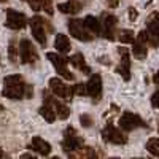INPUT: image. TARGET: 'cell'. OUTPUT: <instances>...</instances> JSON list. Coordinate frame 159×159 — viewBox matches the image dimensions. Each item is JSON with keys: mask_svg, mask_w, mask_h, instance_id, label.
<instances>
[{"mask_svg": "<svg viewBox=\"0 0 159 159\" xmlns=\"http://www.w3.org/2000/svg\"><path fill=\"white\" fill-rule=\"evenodd\" d=\"M3 97L11 100H19V99H32L34 96V88L32 84L25 83L21 75H8L3 78Z\"/></svg>", "mask_w": 159, "mask_h": 159, "instance_id": "cell-1", "label": "cell"}, {"mask_svg": "<svg viewBox=\"0 0 159 159\" xmlns=\"http://www.w3.org/2000/svg\"><path fill=\"white\" fill-rule=\"evenodd\" d=\"M45 27H48V30L52 32V25L48 24L43 18H40V16L30 18V29H32L34 38H35L42 46L46 45V29H45Z\"/></svg>", "mask_w": 159, "mask_h": 159, "instance_id": "cell-2", "label": "cell"}, {"mask_svg": "<svg viewBox=\"0 0 159 159\" xmlns=\"http://www.w3.org/2000/svg\"><path fill=\"white\" fill-rule=\"evenodd\" d=\"M67 27H69V32L72 34V37H75L80 42H91L94 38V34H91L88 30V27L84 25V21H81V19H76V18L70 19Z\"/></svg>", "mask_w": 159, "mask_h": 159, "instance_id": "cell-3", "label": "cell"}, {"mask_svg": "<svg viewBox=\"0 0 159 159\" xmlns=\"http://www.w3.org/2000/svg\"><path fill=\"white\" fill-rule=\"evenodd\" d=\"M49 89H51V92L56 97H59L62 100H70L73 97V94H75V88L65 84L62 80H59L56 76L49 78Z\"/></svg>", "mask_w": 159, "mask_h": 159, "instance_id": "cell-4", "label": "cell"}, {"mask_svg": "<svg viewBox=\"0 0 159 159\" xmlns=\"http://www.w3.org/2000/svg\"><path fill=\"white\" fill-rule=\"evenodd\" d=\"M61 145H62V150L69 154V153L76 151L78 148H81L83 139L76 135V130L73 127H67V129H65V137H64Z\"/></svg>", "mask_w": 159, "mask_h": 159, "instance_id": "cell-5", "label": "cell"}, {"mask_svg": "<svg viewBox=\"0 0 159 159\" xmlns=\"http://www.w3.org/2000/svg\"><path fill=\"white\" fill-rule=\"evenodd\" d=\"M19 57H21V62L29 64V65H34L38 61L37 49L30 43V40L24 38V40H21V42H19Z\"/></svg>", "mask_w": 159, "mask_h": 159, "instance_id": "cell-6", "label": "cell"}, {"mask_svg": "<svg viewBox=\"0 0 159 159\" xmlns=\"http://www.w3.org/2000/svg\"><path fill=\"white\" fill-rule=\"evenodd\" d=\"M119 126H121V129L126 130V132H130V130H134L137 127H147L145 121L139 115L130 113V111H124L121 115V118H119Z\"/></svg>", "mask_w": 159, "mask_h": 159, "instance_id": "cell-7", "label": "cell"}, {"mask_svg": "<svg viewBox=\"0 0 159 159\" xmlns=\"http://www.w3.org/2000/svg\"><path fill=\"white\" fill-rule=\"evenodd\" d=\"M102 137H103L105 142H110V143H115V145L127 143V135L124 134V132H121L119 129H116L111 123H107V126L103 127Z\"/></svg>", "mask_w": 159, "mask_h": 159, "instance_id": "cell-8", "label": "cell"}, {"mask_svg": "<svg viewBox=\"0 0 159 159\" xmlns=\"http://www.w3.org/2000/svg\"><path fill=\"white\" fill-rule=\"evenodd\" d=\"M5 25L8 29H13V30H21L27 25V18L22 13L16 11V10H11L8 8L7 10V18H5Z\"/></svg>", "mask_w": 159, "mask_h": 159, "instance_id": "cell-9", "label": "cell"}, {"mask_svg": "<svg viewBox=\"0 0 159 159\" xmlns=\"http://www.w3.org/2000/svg\"><path fill=\"white\" fill-rule=\"evenodd\" d=\"M46 57L49 59V62H51L52 65H54L56 72H57L62 78L69 80V81H73L75 76H73V75L69 72V69H67V59L62 57V56H59V54H56V52H48Z\"/></svg>", "mask_w": 159, "mask_h": 159, "instance_id": "cell-10", "label": "cell"}, {"mask_svg": "<svg viewBox=\"0 0 159 159\" xmlns=\"http://www.w3.org/2000/svg\"><path fill=\"white\" fill-rule=\"evenodd\" d=\"M116 25H118V19L115 15H110V13H103L102 15V32L103 37L107 40H115L116 38Z\"/></svg>", "mask_w": 159, "mask_h": 159, "instance_id": "cell-11", "label": "cell"}, {"mask_svg": "<svg viewBox=\"0 0 159 159\" xmlns=\"http://www.w3.org/2000/svg\"><path fill=\"white\" fill-rule=\"evenodd\" d=\"M43 100H45V103L51 105V107L54 108V111L57 113V118H61V119H67V118L70 116V110H69V107H67V105H64L62 102H59V100L54 97V94L51 96L48 91H45V92H43Z\"/></svg>", "mask_w": 159, "mask_h": 159, "instance_id": "cell-12", "label": "cell"}, {"mask_svg": "<svg viewBox=\"0 0 159 159\" xmlns=\"http://www.w3.org/2000/svg\"><path fill=\"white\" fill-rule=\"evenodd\" d=\"M119 54H121V62H119V67H118V73L123 76L124 81H129L130 80V56H129V51L121 46L118 49Z\"/></svg>", "mask_w": 159, "mask_h": 159, "instance_id": "cell-13", "label": "cell"}, {"mask_svg": "<svg viewBox=\"0 0 159 159\" xmlns=\"http://www.w3.org/2000/svg\"><path fill=\"white\" fill-rule=\"evenodd\" d=\"M86 88H88V94L94 99V102H99L100 97H102V78L100 75H91L89 81L86 83Z\"/></svg>", "mask_w": 159, "mask_h": 159, "instance_id": "cell-14", "label": "cell"}, {"mask_svg": "<svg viewBox=\"0 0 159 159\" xmlns=\"http://www.w3.org/2000/svg\"><path fill=\"white\" fill-rule=\"evenodd\" d=\"M57 10L64 15H76L83 10V5L78 2V0H67L64 3H59L57 5Z\"/></svg>", "mask_w": 159, "mask_h": 159, "instance_id": "cell-15", "label": "cell"}, {"mask_svg": "<svg viewBox=\"0 0 159 159\" xmlns=\"http://www.w3.org/2000/svg\"><path fill=\"white\" fill-rule=\"evenodd\" d=\"M30 8L34 11H40V10H43L46 15H52L54 13V7H52V2L51 0H27Z\"/></svg>", "mask_w": 159, "mask_h": 159, "instance_id": "cell-16", "label": "cell"}, {"mask_svg": "<svg viewBox=\"0 0 159 159\" xmlns=\"http://www.w3.org/2000/svg\"><path fill=\"white\" fill-rule=\"evenodd\" d=\"M30 145H32V150L37 151L38 154H42V156H48L51 153V145L46 140H43L42 137H34Z\"/></svg>", "mask_w": 159, "mask_h": 159, "instance_id": "cell-17", "label": "cell"}, {"mask_svg": "<svg viewBox=\"0 0 159 159\" xmlns=\"http://www.w3.org/2000/svg\"><path fill=\"white\" fill-rule=\"evenodd\" d=\"M54 48H56V51L62 52V54H67V52L70 51V48H72L69 37L65 34H57L56 40H54Z\"/></svg>", "mask_w": 159, "mask_h": 159, "instance_id": "cell-18", "label": "cell"}, {"mask_svg": "<svg viewBox=\"0 0 159 159\" xmlns=\"http://www.w3.org/2000/svg\"><path fill=\"white\" fill-rule=\"evenodd\" d=\"M69 61H70V64L73 65V67H76L78 70H81L83 73H91V69H89V65L86 64L84 56L81 54V52H76V54H73Z\"/></svg>", "mask_w": 159, "mask_h": 159, "instance_id": "cell-19", "label": "cell"}, {"mask_svg": "<svg viewBox=\"0 0 159 159\" xmlns=\"http://www.w3.org/2000/svg\"><path fill=\"white\" fill-rule=\"evenodd\" d=\"M84 25L88 27V30L91 34H94V35H97V34L102 32V21H99L97 18H94L92 15H88L84 18Z\"/></svg>", "mask_w": 159, "mask_h": 159, "instance_id": "cell-20", "label": "cell"}, {"mask_svg": "<svg viewBox=\"0 0 159 159\" xmlns=\"http://www.w3.org/2000/svg\"><path fill=\"white\" fill-rule=\"evenodd\" d=\"M132 54H134L135 59L143 61L145 57H147V54H148L147 45L142 43V42H139V40H137V42H134V43H132Z\"/></svg>", "mask_w": 159, "mask_h": 159, "instance_id": "cell-21", "label": "cell"}, {"mask_svg": "<svg viewBox=\"0 0 159 159\" xmlns=\"http://www.w3.org/2000/svg\"><path fill=\"white\" fill-rule=\"evenodd\" d=\"M38 113H40V116H43V119H45L46 123H52L56 119V116H57V113L54 111V108H52L51 105H48V103L42 105L40 110H38Z\"/></svg>", "mask_w": 159, "mask_h": 159, "instance_id": "cell-22", "label": "cell"}, {"mask_svg": "<svg viewBox=\"0 0 159 159\" xmlns=\"http://www.w3.org/2000/svg\"><path fill=\"white\" fill-rule=\"evenodd\" d=\"M70 157H96V151L94 148L91 147H83V148H78L76 153H69Z\"/></svg>", "mask_w": 159, "mask_h": 159, "instance_id": "cell-23", "label": "cell"}, {"mask_svg": "<svg viewBox=\"0 0 159 159\" xmlns=\"http://www.w3.org/2000/svg\"><path fill=\"white\" fill-rule=\"evenodd\" d=\"M147 27H148V30H150L151 34L159 35V13H153V15L148 18Z\"/></svg>", "mask_w": 159, "mask_h": 159, "instance_id": "cell-24", "label": "cell"}, {"mask_svg": "<svg viewBox=\"0 0 159 159\" xmlns=\"http://www.w3.org/2000/svg\"><path fill=\"white\" fill-rule=\"evenodd\" d=\"M8 57H10L11 64H18V43H16V40H11V42H10Z\"/></svg>", "mask_w": 159, "mask_h": 159, "instance_id": "cell-25", "label": "cell"}, {"mask_svg": "<svg viewBox=\"0 0 159 159\" xmlns=\"http://www.w3.org/2000/svg\"><path fill=\"white\" fill-rule=\"evenodd\" d=\"M119 42L121 43H134L135 42V38H134V32L132 30H129V29H123L121 32H119Z\"/></svg>", "mask_w": 159, "mask_h": 159, "instance_id": "cell-26", "label": "cell"}, {"mask_svg": "<svg viewBox=\"0 0 159 159\" xmlns=\"http://www.w3.org/2000/svg\"><path fill=\"white\" fill-rule=\"evenodd\" d=\"M147 150H148L150 154L159 157V139H156V137L154 139H150L147 142Z\"/></svg>", "mask_w": 159, "mask_h": 159, "instance_id": "cell-27", "label": "cell"}, {"mask_svg": "<svg viewBox=\"0 0 159 159\" xmlns=\"http://www.w3.org/2000/svg\"><path fill=\"white\" fill-rule=\"evenodd\" d=\"M80 123H81V126H83V127H86V129H88V127H91V126H92V118H91L89 115H86V113H84V115L80 116Z\"/></svg>", "mask_w": 159, "mask_h": 159, "instance_id": "cell-28", "label": "cell"}, {"mask_svg": "<svg viewBox=\"0 0 159 159\" xmlns=\"http://www.w3.org/2000/svg\"><path fill=\"white\" fill-rule=\"evenodd\" d=\"M75 88V94H78V96H84V94H88V88H86V84H76V86H73Z\"/></svg>", "mask_w": 159, "mask_h": 159, "instance_id": "cell-29", "label": "cell"}, {"mask_svg": "<svg viewBox=\"0 0 159 159\" xmlns=\"http://www.w3.org/2000/svg\"><path fill=\"white\" fill-rule=\"evenodd\" d=\"M151 105H153L154 108L159 110V91H156L154 94L151 96Z\"/></svg>", "mask_w": 159, "mask_h": 159, "instance_id": "cell-30", "label": "cell"}, {"mask_svg": "<svg viewBox=\"0 0 159 159\" xmlns=\"http://www.w3.org/2000/svg\"><path fill=\"white\" fill-rule=\"evenodd\" d=\"M137 18H139V13H137V10L130 7V8H129V19H130V21H135Z\"/></svg>", "mask_w": 159, "mask_h": 159, "instance_id": "cell-31", "label": "cell"}, {"mask_svg": "<svg viewBox=\"0 0 159 159\" xmlns=\"http://www.w3.org/2000/svg\"><path fill=\"white\" fill-rule=\"evenodd\" d=\"M105 2H107L108 8H116L118 3H119V0H105Z\"/></svg>", "mask_w": 159, "mask_h": 159, "instance_id": "cell-32", "label": "cell"}, {"mask_svg": "<svg viewBox=\"0 0 159 159\" xmlns=\"http://www.w3.org/2000/svg\"><path fill=\"white\" fill-rule=\"evenodd\" d=\"M153 80H154V83H156V84L159 86V70H157V72L154 73V76H153Z\"/></svg>", "mask_w": 159, "mask_h": 159, "instance_id": "cell-33", "label": "cell"}, {"mask_svg": "<svg viewBox=\"0 0 159 159\" xmlns=\"http://www.w3.org/2000/svg\"><path fill=\"white\" fill-rule=\"evenodd\" d=\"M21 157H34V154H32V153H24Z\"/></svg>", "mask_w": 159, "mask_h": 159, "instance_id": "cell-34", "label": "cell"}, {"mask_svg": "<svg viewBox=\"0 0 159 159\" xmlns=\"http://www.w3.org/2000/svg\"><path fill=\"white\" fill-rule=\"evenodd\" d=\"M0 157H3V151L2 150H0Z\"/></svg>", "mask_w": 159, "mask_h": 159, "instance_id": "cell-35", "label": "cell"}, {"mask_svg": "<svg viewBox=\"0 0 159 159\" xmlns=\"http://www.w3.org/2000/svg\"><path fill=\"white\" fill-rule=\"evenodd\" d=\"M2 2H7V0H2Z\"/></svg>", "mask_w": 159, "mask_h": 159, "instance_id": "cell-36", "label": "cell"}, {"mask_svg": "<svg viewBox=\"0 0 159 159\" xmlns=\"http://www.w3.org/2000/svg\"><path fill=\"white\" fill-rule=\"evenodd\" d=\"M25 2H27V0H25Z\"/></svg>", "mask_w": 159, "mask_h": 159, "instance_id": "cell-37", "label": "cell"}]
</instances>
